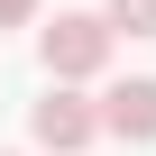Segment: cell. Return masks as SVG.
Listing matches in <instances>:
<instances>
[{
  "instance_id": "cell-1",
  "label": "cell",
  "mask_w": 156,
  "mask_h": 156,
  "mask_svg": "<svg viewBox=\"0 0 156 156\" xmlns=\"http://www.w3.org/2000/svg\"><path fill=\"white\" fill-rule=\"evenodd\" d=\"M110 19L101 9H55V19H37V55H46V83H92V73L110 64Z\"/></svg>"
},
{
  "instance_id": "cell-2",
  "label": "cell",
  "mask_w": 156,
  "mask_h": 156,
  "mask_svg": "<svg viewBox=\"0 0 156 156\" xmlns=\"http://www.w3.org/2000/svg\"><path fill=\"white\" fill-rule=\"evenodd\" d=\"M28 129H37V147H55V156H83V147L101 138V110L73 92V83H46V101L28 110Z\"/></svg>"
},
{
  "instance_id": "cell-3",
  "label": "cell",
  "mask_w": 156,
  "mask_h": 156,
  "mask_svg": "<svg viewBox=\"0 0 156 156\" xmlns=\"http://www.w3.org/2000/svg\"><path fill=\"white\" fill-rule=\"evenodd\" d=\"M92 110H101V129H110V138L147 147V138H156V73H129V83H110Z\"/></svg>"
},
{
  "instance_id": "cell-4",
  "label": "cell",
  "mask_w": 156,
  "mask_h": 156,
  "mask_svg": "<svg viewBox=\"0 0 156 156\" xmlns=\"http://www.w3.org/2000/svg\"><path fill=\"white\" fill-rule=\"evenodd\" d=\"M101 19H110V37L129 28V37H156V0H101Z\"/></svg>"
},
{
  "instance_id": "cell-5",
  "label": "cell",
  "mask_w": 156,
  "mask_h": 156,
  "mask_svg": "<svg viewBox=\"0 0 156 156\" xmlns=\"http://www.w3.org/2000/svg\"><path fill=\"white\" fill-rule=\"evenodd\" d=\"M0 28H37V0H0Z\"/></svg>"
}]
</instances>
